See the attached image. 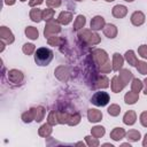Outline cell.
I'll list each match as a JSON object with an SVG mask.
<instances>
[{
  "instance_id": "f1b7e54d",
  "label": "cell",
  "mask_w": 147,
  "mask_h": 147,
  "mask_svg": "<svg viewBox=\"0 0 147 147\" xmlns=\"http://www.w3.org/2000/svg\"><path fill=\"white\" fill-rule=\"evenodd\" d=\"M105 133H106V130H105V127L101 126V125H95V126L92 127V130H91V134H92L93 137L98 138V139L101 138V137H103Z\"/></svg>"
},
{
  "instance_id": "4fadbf2b",
  "label": "cell",
  "mask_w": 147,
  "mask_h": 147,
  "mask_svg": "<svg viewBox=\"0 0 147 147\" xmlns=\"http://www.w3.org/2000/svg\"><path fill=\"white\" fill-rule=\"evenodd\" d=\"M113 70L115 71H119L124 64V57L119 54V53H114L113 54Z\"/></svg>"
},
{
  "instance_id": "1f68e13d",
  "label": "cell",
  "mask_w": 147,
  "mask_h": 147,
  "mask_svg": "<svg viewBox=\"0 0 147 147\" xmlns=\"http://www.w3.org/2000/svg\"><path fill=\"white\" fill-rule=\"evenodd\" d=\"M47 123H49L51 125H56V124H59L57 110H52V111L48 114V117H47Z\"/></svg>"
},
{
  "instance_id": "30bf717a",
  "label": "cell",
  "mask_w": 147,
  "mask_h": 147,
  "mask_svg": "<svg viewBox=\"0 0 147 147\" xmlns=\"http://www.w3.org/2000/svg\"><path fill=\"white\" fill-rule=\"evenodd\" d=\"M87 118L91 123H98L102 119V113L99 109L91 108V109L87 110Z\"/></svg>"
},
{
  "instance_id": "5b68a950",
  "label": "cell",
  "mask_w": 147,
  "mask_h": 147,
  "mask_svg": "<svg viewBox=\"0 0 147 147\" xmlns=\"http://www.w3.org/2000/svg\"><path fill=\"white\" fill-rule=\"evenodd\" d=\"M92 60L95 62V64H98L99 67L101 64H103L106 61H108V54L103 51V49H94L92 52Z\"/></svg>"
},
{
  "instance_id": "277c9868",
  "label": "cell",
  "mask_w": 147,
  "mask_h": 147,
  "mask_svg": "<svg viewBox=\"0 0 147 147\" xmlns=\"http://www.w3.org/2000/svg\"><path fill=\"white\" fill-rule=\"evenodd\" d=\"M109 100H110L109 94H108L107 92H102V91L95 92V93L92 95V98H91V102H92L94 106H96V107H103V106L108 105Z\"/></svg>"
},
{
  "instance_id": "7402d4cb",
  "label": "cell",
  "mask_w": 147,
  "mask_h": 147,
  "mask_svg": "<svg viewBox=\"0 0 147 147\" xmlns=\"http://www.w3.org/2000/svg\"><path fill=\"white\" fill-rule=\"evenodd\" d=\"M24 32H25V36L29 39H31V40H36L39 37V31L34 26H28V28H25V31Z\"/></svg>"
},
{
  "instance_id": "3957f363",
  "label": "cell",
  "mask_w": 147,
  "mask_h": 147,
  "mask_svg": "<svg viewBox=\"0 0 147 147\" xmlns=\"http://www.w3.org/2000/svg\"><path fill=\"white\" fill-rule=\"evenodd\" d=\"M61 32V25L57 21L55 20H52L49 22L46 23L45 25V29H44V36L45 38H49L52 36H55L57 33Z\"/></svg>"
},
{
  "instance_id": "e0dca14e",
  "label": "cell",
  "mask_w": 147,
  "mask_h": 147,
  "mask_svg": "<svg viewBox=\"0 0 147 147\" xmlns=\"http://www.w3.org/2000/svg\"><path fill=\"white\" fill-rule=\"evenodd\" d=\"M137 121V115L134 110H129L123 116V123L125 125H133Z\"/></svg>"
},
{
  "instance_id": "ab89813d",
  "label": "cell",
  "mask_w": 147,
  "mask_h": 147,
  "mask_svg": "<svg viewBox=\"0 0 147 147\" xmlns=\"http://www.w3.org/2000/svg\"><path fill=\"white\" fill-rule=\"evenodd\" d=\"M137 70L141 75H147V62L146 61H138Z\"/></svg>"
},
{
  "instance_id": "ee69618b",
  "label": "cell",
  "mask_w": 147,
  "mask_h": 147,
  "mask_svg": "<svg viewBox=\"0 0 147 147\" xmlns=\"http://www.w3.org/2000/svg\"><path fill=\"white\" fill-rule=\"evenodd\" d=\"M140 123H141V125L142 126H145V127H147V111H142L141 114H140Z\"/></svg>"
},
{
  "instance_id": "816d5d0a",
  "label": "cell",
  "mask_w": 147,
  "mask_h": 147,
  "mask_svg": "<svg viewBox=\"0 0 147 147\" xmlns=\"http://www.w3.org/2000/svg\"><path fill=\"white\" fill-rule=\"evenodd\" d=\"M20 1H22V2H24V1H26V0H20Z\"/></svg>"
},
{
  "instance_id": "d6986e66",
  "label": "cell",
  "mask_w": 147,
  "mask_h": 147,
  "mask_svg": "<svg viewBox=\"0 0 147 147\" xmlns=\"http://www.w3.org/2000/svg\"><path fill=\"white\" fill-rule=\"evenodd\" d=\"M126 132L123 127H115L111 132H110V138L115 141H119L121 139H123L125 137Z\"/></svg>"
},
{
  "instance_id": "7bdbcfd3",
  "label": "cell",
  "mask_w": 147,
  "mask_h": 147,
  "mask_svg": "<svg viewBox=\"0 0 147 147\" xmlns=\"http://www.w3.org/2000/svg\"><path fill=\"white\" fill-rule=\"evenodd\" d=\"M46 5L48 8H57L61 6V0H46Z\"/></svg>"
},
{
  "instance_id": "ffe728a7",
  "label": "cell",
  "mask_w": 147,
  "mask_h": 147,
  "mask_svg": "<svg viewBox=\"0 0 147 147\" xmlns=\"http://www.w3.org/2000/svg\"><path fill=\"white\" fill-rule=\"evenodd\" d=\"M139 100V93L130 91L124 95V101L126 105H134Z\"/></svg>"
},
{
  "instance_id": "836d02e7",
  "label": "cell",
  "mask_w": 147,
  "mask_h": 147,
  "mask_svg": "<svg viewBox=\"0 0 147 147\" xmlns=\"http://www.w3.org/2000/svg\"><path fill=\"white\" fill-rule=\"evenodd\" d=\"M22 119H23V122H24V123H30V122L34 121V114H33V109L31 108V109H29L28 111L23 113V115H22Z\"/></svg>"
},
{
  "instance_id": "d590c367",
  "label": "cell",
  "mask_w": 147,
  "mask_h": 147,
  "mask_svg": "<svg viewBox=\"0 0 147 147\" xmlns=\"http://www.w3.org/2000/svg\"><path fill=\"white\" fill-rule=\"evenodd\" d=\"M80 122V115L78 113H74L69 116V121H68V125L70 126H75Z\"/></svg>"
},
{
  "instance_id": "db71d44e",
  "label": "cell",
  "mask_w": 147,
  "mask_h": 147,
  "mask_svg": "<svg viewBox=\"0 0 147 147\" xmlns=\"http://www.w3.org/2000/svg\"><path fill=\"white\" fill-rule=\"evenodd\" d=\"M93 1H96V0H93Z\"/></svg>"
},
{
  "instance_id": "7a4b0ae2",
  "label": "cell",
  "mask_w": 147,
  "mask_h": 147,
  "mask_svg": "<svg viewBox=\"0 0 147 147\" xmlns=\"http://www.w3.org/2000/svg\"><path fill=\"white\" fill-rule=\"evenodd\" d=\"M78 37L82 41H84L85 44L93 46V45H98L101 41V38L99 37L98 33L93 32V30H87V29H83L79 33Z\"/></svg>"
},
{
  "instance_id": "f35d334b",
  "label": "cell",
  "mask_w": 147,
  "mask_h": 147,
  "mask_svg": "<svg viewBox=\"0 0 147 147\" xmlns=\"http://www.w3.org/2000/svg\"><path fill=\"white\" fill-rule=\"evenodd\" d=\"M85 141H86V145L87 146H91V147H96L99 146V139L93 137V136H86L85 137Z\"/></svg>"
},
{
  "instance_id": "d4e9b609",
  "label": "cell",
  "mask_w": 147,
  "mask_h": 147,
  "mask_svg": "<svg viewBox=\"0 0 147 147\" xmlns=\"http://www.w3.org/2000/svg\"><path fill=\"white\" fill-rule=\"evenodd\" d=\"M85 23H86V18L84 15H78L74 22V31H78V30H82L84 26H85Z\"/></svg>"
},
{
  "instance_id": "8d00e7d4",
  "label": "cell",
  "mask_w": 147,
  "mask_h": 147,
  "mask_svg": "<svg viewBox=\"0 0 147 147\" xmlns=\"http://www.w3.org/2000/svg\"><path fill=\"white\" fill-rule=\"evenodd\" d=\"M22 51H23V53H24V54H26V55H31L32 53H34V52H36V46H34L33 44L26 42V44H24V45H23Z\"/></svg>"
},
{
  "instance_id": "4316f807",
  "label": "cell",
  "mask_w": 147,
  "mask_h": 147,
  "mask_svg": "<svg viewBox=\"0 0 147 147\" xmlns=\"http://www.w3.org/2000/svg\"><path fill=\"white\" fill-rule=\"evenodd\" d=\"M32 109H33V114H34V121L36 122L42 121L44 117H45V113H46L45 108L39 106V107H36V108H32Z\"/></svg>"
},
{
  "instance_id": "8fae6325",
  "label": "cell",
  "mask_w": 147,
  "mask_h": 147,
  "mask_svg": "<svg viewBox=\"0 0 147 147\" xmlns=\"http://www.w3.org/2000/svg\"><path fill=\"white\" fill-rule=\"evenodd\" d=\"M145 20H146L145 14H144L142 11H140V10H137V11H134V13L131 15V23H132L134 26H140V25H142V24L145 23Z\"/></svg>"
},
{
  "instance_id": "ba28073f",
  "label": "cell",
  "mask_w": 147,
  "mask_h": 147,
  "mask_svg": "<svg viewBox=\"0 0 147 147\" xmlns=\"http://www.w3.org/2000/svg\"><path fill=\"white\" fill-rule=\"evenodd\" d=\"M8 79H9V82H11L14 84H20L24 79V76H23L22 71L17 70V69H11L8 71Z\"/></svg>"
},
{
  "instance_id": "cb8c5ba5",
  "label": "cell",
  "mask_w": 147,
  "mask_h": 147,
  "mask_svg": "<svg viewBox=\"0 0 147 147\" xmlns=\"http://www.w3.org/2000/svg\"><path fill=\"white\" fill-rule=\"evenodd\" d=\"M29 15H30V18L33 22H36V23H39L42 20V10H40L38 8H32L30 10V14Z\"/></svg>"
},
{
  "instance_id": "e575fe53",
  "label": "cell",
  "mask_w": 147,
  "mask_h": 147,
  "mask_svg": "<svg viewBox=\"0 0 147 147\" xmlns=\"http://www.w3.org/2000/svg\"><path fill=\"white\" fill-rule=\"evenodd\" d=\"M70 114L67 111H59L57 110V118H59V124H68Z\"/></svg>"
},
{
  "instance_id": "681fc988",
  "label": "cell",
  "mask_w": 147,
  "mask_h": 147,
  "mask_svg": "<svg viewBox=\"0 0 147 147\" xmlns=\"http://www.w3.org/2000/svg\"><path fill=\"white\" fill-rule=\"evenodd\" d=\"M124 1H126V2H132V1H134V0H124Z\"/></svg>"
},
{
  "instance_id": "44dd1931",
  "label": "cell",
  "mask_w": 147,
  "mask_h": 147,
  "mask_svg": "<svg viewBox=\"0 0 147 147\" xmlns=\"http://www.w3.org/2000/svg\"><path fill=\"white\" fill-rule=\"evenodd\" d=\"M52 126H53V125H51L49 123L42 124V125L40 126V129L38 130L39 136H40V137H42V138H48V137L52 134V131H53Z\"/></svg>"
},
{
  "instance_id": "8992f818",
  "label": "cell",
  "mask_w": 147,
  "mask_h": 147,
  "mask_svg": "<svg viewBox=\"0 0 147 147\" xmlns=\"http://www.w3.org/2000/svg\"><path fill=\"white\" fill-rule=\"evenodd\" d=\"M0 38H1V40H2L3 42H6V44H13L14 40H15L13 32L9 30V28H7V26H5V25H2V26L0 28Z\"/></svg>"
},
{
  "instance_id": "83f0119b",
  "label": "cell",
  "mask_w": 147,
  "mask_h": 147,
  "mask_svg": "<svg viewBox=\"0 0 147 147\" xmlns=\"http://www.w3.org/2000/svg\"><path fill=\"white\" fill-rule=\"evenodd\" d=\"M125 137H126L127 141L134 142V141H138V140H140V138H141V134H140V132H139L138 130H130L129 132H126Z\"/></svg>"
},
{
  "instance_id": "5bb4252c",
  "label": "cell",
  "mask_w": 147,
  "mask_h": 147,
  "mask_svg": "<svg viewBox=\"0 0 147 147\" xmlns=\"http://www.w3.org/2000/svg\"><path fill=\"white\" fill-rule=\"evenodd\" d=\"M56 21H57L61 25H68V24L72 21V13H71V11H68V10L61 11Z\"/></svg>"
},
{
  "instance_id": "6da1fadb",
  "label": "cell",
  "mask_w": 147,
  "mask_h": 147,
  "mask_svg": "<svg viewBox=\"0 0 147 147\" xmlns=\"http://www.w3.org/2000/svg\"><path fill=\"white\" fill-rule=\"evenodd\" d=\"M53 59V52L49 48L41 47L34 52V61L38 65H48Z\"/></svg>"
},
{
  "instance_id": "484cf974",
  "label": "cell",
  "mask_w": 147,
  "mask_h": 147,
  "mask_svg": "<svg viewBox=\"0 0 147 147\" xmlns=\"http://www.w3.org/2000/svg\"><path fill=\"white\" fill-rule=\"evenodd\" d=\"M108 86H109V79L106 76H99L96 78L94 87H96V88H106Z\"/></svg>"
},
{
  "instance_id": "f546056e",
  "label": "cell",
  "mask_w": 147,
  "mask_h": 147,
  "mask_svg": "<svg viewBox=\"0 0 147 147\" xmlns=\"http://www.w3.org/2000/svg\"><path fill=\"white\" fill-rule=\"evenodd\" d=\"M144 88V83L138 79V78H132V83H131V91L139 93L141 90Z\"/></svg>"
},
{
  "instance_id": "ac0fdd59",
  "label": "cell",
  "mask_w": 147,
  "mask_h": 147,
  "mask_svg": "<svg viewBox=\"0 0 147 147\" xmlns=\"http://www.w3.org/2000/svg\"><path fill=\"white\" fill-rule=\"evenodd\" d=\"M124 60H126V61L129 62V64L132 65V67H137L138 61H139L138 57H137V55L134 54V52H133L132 49L125 52V54H124Z\"/></svg>"
},
{
  "instance_id": "f5cc1de1",
  "label": "cell",
  "mask_w": 147,
  "mask_h": 147,
  "mask_svg": "<svg viewBox=\"0 0 147 147\" xmlns=\"http://www.w3.org/2000/svg\"><path fill=\"white\" fill-rule=\"evenodd\" d=\"M76 1H82V0H76Z\"/></svg>"
},
{
  "instance_id": "52a82bcc",
  "label": "cell",
  "mask_w": 147,
  "mask_h": 147,
  "mask_svg": "<svg viewBox=\"0 0 147 147\" xmlns=\"http://www.w3.org/2000/svg\"><path fill=\"white\" fill-rule=\"evenodd\" d=\"M106 25V22H105V18L102 16H94L92 20H91V23H90V26H91V30H94V31H99L101 29H103V26Z\"/></svg>"
},
{
  "instance_id": "b9f144b4",
  "label": "cell",
  "mask_w": 147,
  "mask_h": 147,
  "mask_svg": "<svg viewBox=\"0 0 147 147\" xmlns=\"http://www.w3.org/2000/svg\"><path fill=\"white\" fill-rule=\"evenodd\" d=\"M138 54L142 59L147 60V45H140L139 48H138Z\"/></svg>"
},
{
  "instance_id": "74e56055",
  "label": "cell",
  "mask_w": 147,
  "mask_h": 147,
  "mask_svg": "<svg viewBox=\"0 0 147 147\" xmlns=\"http://www.w3.org/2000/svg\"><path fill=\"white\" fill-rule=\"evenodd\" d=\"M111 70H113V63L109 60L100 65V72L101 74H109Z\"/></svg>"
},
{
  "instance_id": "bcb514c9",
  "label": "cell",
  "mask_w": 147,
  "mask_h": 147,
  "mask_svg": "<svg viewBox=\"0 0 147 147\" xmlns=\"http://www.w3.org/2000/svg\"><path fill=\"white\" fill-rule=\"evenodd\" d=\"M5 5H8V6H13L15 3V0H3Z\"/></svg>"
},
{
  "instance_id": "7dc6e473",
  "label": "cell",
  "mask_w": 147,
  "mask_h": 147,
  "mask_svg": "<svg viewBox=\"0 0 147 147\" xmlns=\"http://www.w3.org/2000/svg\"><path fill=\"white\" fill-rule=\"evenodd\" d=\"M144 93L147 95V78H145L144 80Z\"/></svg>"
},
{
  "instance_id": "9a60e30c",
  "label": "cell",
  "mask_w": 147,
  "mask_h": 147,
  "mask_svg": "<svg viewBox=\"0 0 147 147\" xmlns=\"http://www.w3.org/2000/svg\"><path fill=\"white\" fill-rule=\"evenodd\" d=\"M102 31H103L105 36H106L107 38H109V39H114V38L117 36V28H116V25L110 24V23L106 24V25L103 26Z\"/></svg>"
},
{
  "instance_id": "4dcf8cb0",
  "label": "cell",
  "mask_w": 147,
  "mask_h": 147,
  "mask_svg": "<svg viewBox=\"0 0 147 147\" xmlns=\"http://www.w3.org/2000/svg\"><path fill=\"white\" fill-rule=\"evenodd\" d=\"M54 14H55V11L52 8L44 9L42 10V20L46 21V22H49V21H52L54 18Z\"/></svg>"
},
{
  "instance_id": "603a6c76",
  "label": "cell",
  "mask_w": 147,
  "mask_h": 147,
  "mask_svg": "<svg viewBox=\"0 0 147 147\" xmlns=\"http://www.w3.org/2000/svg\"><path fill=\"white\" fill-rule=\"evenodd\" d=\"M118 77L121 78V80H122L125 85H126L130 80H132V78H133L132 72L129 71L127 69H121V70H119V75H118Z\"/></svg>"
},
{
  "instance_id": "9c48e42d",
  "label": "cell",
  "mask_w": 147,
  "mask_h": 147,
  "mask_svg": "<svg viewBox=\"0 0 147 147\" xmlns=\"http://www.w3.org/2000/svg\"><path fill=\"white\" fill-rule=\"evenodd\" d=\"M110 87L114 93H119L125 87V84L121 80V78L118 76H114L110 80Z\"/></svg>"
},
{
  "instance_id": "2e32d148",
  "label": "cell",
  "mask_w": 147,
  "mask_h": 147,
  "mask_svg": "<svg viewBox=\"0 0 147 147\" xmlns=\"http://www.w3.org/2000/svg\"><path fill=\"white\" fill-rule=\"evenodd\" d=\"M55 76L61 82H67L68 78H69V71L64 65H60L55 69Z\"/></svg>"
},
{
  "instance_id": "d6a6232c",
  "label": "cell",
  "mask_w": 147,
  "mask_h": 147,
  "mask_svg": "<svg viewBox=\"0 0 147 147\" xmlns=\"http://www.w3.org/2000/svg\"><path fill=\"white\" fill-rule=\"evenodd\" d=\"M107 110H108V114H109L110 116L116 117V116H118L119 113H121V107H119L118 105H116V103H113V105H110V106L108 107Z\"/></svg>"
},
{
  "instance_id": "f6af8a7d",
  "label": "cell",
  "mask_w": 147,
  "mask_h": 147,
  "mask_svg": "<svg viewBox=\"0 0 147 147\" xmlns=\"http://www.w3.org/2000/svg\"><path fill=\"white\" fill-rule=\"evenodd\" d=\"M42 2H44V0H30L29 5H30V7H37V6H40Z\"/></svg>"
},
{
  "instance_id": "c3c4849f",
  "label": "cell",
  "mask_w": 147,
  "mask_h": 147,
  "mask_svg": "<svg viewBox=\"0 0 147 147\" xmlns=\"http://www.w3.org/2000/svg\"><path fill=\"white\" fill-rule=\"evenodd\" d=\"M142 146L144 147H147V133L145 134V137H144V140H142Z\"/></svg>"
},
{
  "instance_id": "f907efd6",
  "label": "cell",
  "mask_w": 147,
  "mask_h": 147,
  "mask_svg": "<svg viewBox=\"0 0 147 147\" xmlns=\"http://www.w3.org/2000/svg\"><path fill=\"white\" fill-rule=\"evenodd\" d=\"M105 1H107V2H111V1H114V0H105Z\"/></svg>"
},
{
  "instance_id": "60d3db41",
  "label": "cell",
  "mask_w": 147,
  "mask_h": 147,
  "mask_svg": "<svg viewBox=\"0 0 147 147\" xmlns=\"http://www.w3.org/2000/svg\"><path fill=\"white\" fill-rule=\"evenodd\" d=\"M47 42L49 46H59L62 42V39L57 36H52V37L47 38Z\"/></svg>"
},
{
  "instance_id": "7c38bea8",
  "label": "cell",
  "mask_w": 147,
  "mask_h": 147,
  "mask_svg": "<svg viewBox=\"0 0 147 147\" xmlns=\"http://www.w3.org/2000/svg\"><path fill=\"white\" fill-rule=\"evenodd\" d=\"M111 14L114 17L116 18H123L126 16L127 14V8L123 5H116L113 7V10H111Z\"/></svg>"
}]
</instances>
